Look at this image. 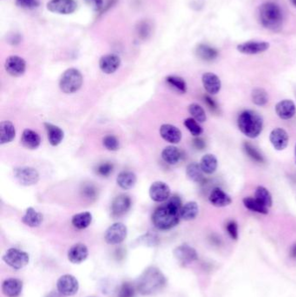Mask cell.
Wrapping results in <instances>:
<instances>
[{
  "label": "cell",
  "mask_w": 296,
  "mask_h": 297,
  "mask_svg": "<svg viewBox=\"0 0 296 297\" xmlns=\"http://www.w3.org/2000/svg\"><path fill=\"white\" fill-rule=\"evenodd\" d=\"M182 200L179 196H170L164 205L158 207L152 215V223L157 229L169 230L179 224Z\"/></svg>",
  "instance_id": "6da1fadb"
},
{
  "label": "cell",
  "mask_w": 296,
  "mask_h": 297,
  "mask_svg": "<svg viewBox=\"0 0 296 297\" xmlns=\"http://www.w3.org/2000/svg\"><path fill=\"white\" fill-rule=\"evenodd\" d=\"M165 284L166 279L164 274L157 268L151 267L139 277L136 288L143 295H149L162 290Z\"/></svg>",
  "instance_id": "7a4b0ae2"
},
{
  "label": "cell",
  "mask_w": 296,
  "mask_h": 297,
  "mask_svg": "<svg viewBox=\"0 0 296 297\" xmlns=\"http://www.w3.org/2000/svg\"><path fill=\"white\" fill-rule=\"evenodd\" d=\"M259 19L263 27L277 32L283 25V13L277 4L268 1L260 7Z\"/></svg>",
  "instance_id": "3957f363"
},
{
  "label": "cell",
  "mask_w": 296,
  "mask_h": 297,
  "mask_svg": "<svg viewBox=\"0 0 296 297\" xmlns=\"http://www.w3.org/2000/svg\"><path fill=\"white\" fill-rule=\"evenodd\" d=\"M237 126L240 132L247 138H258L263 129L262 116L255 110H245L238 116Z\"/></svg>",
  "instance_id": "277c9868"
},
{
  "label": "cell",
  "mask_w": 296,
  "mask_h": 297,
  "mask_svg": "<svg viewBox=\"0 0 296 297\" xmlns=\"http://www.w3.org/2000/svg\"><path fill=\"white\" fill-rule=\"evenodd\" d=\"M83 77L79 70L69 68L59 80V88L65 94H73L83 86Z\"/></svg>",
  "instance_id": "5b68a950"
},
{
  "label": "cell",
  "mask_w": 296,
  "mask_h": 297,
  "mask_svg": "<svg viewBox=\"0 0 296 297\" xmlns=\"http://www.w3.org/2000/svg\"><path fill=\"white\" fill-rule=\"evenodd\" d=\"M16 180L23 186H31L39 181V173L37 169L29 166L17 167L13 171Z\"/></svg>",
  "instance_id": "8992f818"
},
{
  "label": "cell",
  "mask_w": 296,
  "mask_h": 297,
  "mask_svg": "<svg viewBox=\"0 0 296 297\" xmlns=\"http://www.w3.org/2000/svg\"><path fill=\"white\" fill-rule=\"evenodd\" d=\"M5 263L14 270H20L29 264L30 257L28 253L19 250L18 248H9L3 256Z\"/></svg>",
  "instance_id": "52a82bcc"
},
{
  "label": "cell",
  "mask_w": 296,
  "mask_h": 297,
  "mask_svg": "<svg viewBox=\"0 0 296 297\" xmlns=\"http://www.w3.org/2000/svg\"><path fill=\"white\" fill-rule=\"evenodd\" d=\"M127 234V227L122 223H116L105 231V239L109 244H119L126 239Z\"/></svg>",
  "instance_id": "ba28073f"
},
{
  "label": "cell",
  "mask_w": 296,
  "mask_h": 297,
  "mask_svg": "<svg viewBox=\"0 0 296 297\" xmlns=\"http://www.w3.org/2000/svg\"><path fill=\"white\" fill-rule=\"evenodd\" d=\"M46 7L51 13L69 15L77 11V3L76 0H51L47 3Z\"/></svg>",
  "instance_id": "9c48e42d"
},
{
  "label": "cell",
  "mask_w": 296,
  "mask_h": 297,
  "mask_svg": "<svg viewBox=\"0 0 296 297\" xmlns=\"http://www.w3.org/2000/svg\"><path fill=\"white\" fill-rule=\"evenodd\" d=\"M57 288L60 294L65 296H71L77 294L79 283L77 278L72 275H64L58 280Z\"/></svg>",
  "instance_id": "30bf717a"
},
{
  "label": "cell",
  "mask_w": 296,
  "mask_h": 297,
  "mask_svg": "<svg viewBox=\"0 0 296 297\" xmlns=\"http://www.w3.org/2000/svg\"><path fill=\"white\" fill-rule=\"evenodd\" d=\"M150 197L156 202H164L170 197V188L166 183L157 181L153 183L149 190Z\"/></svg>",
  "instance_id": "8fae6325"
},
{
  "label": "cell",
  "mask_w": 296,
  "mask_h": 297,
  "mask_svg": "<svg viewBox=\"0 0 296 297\" xmlns=\"http://www.w3.org/2000/svg\"><path fill=\"white\" fill-rule=\"evenodd\" d=\"M7 73L13 77H21L26 71V62L19 56H10L5 63Z\"/></svg>",
  "instance_id": "7c38bea8"
},
{
  "label": "cell",
  "mask_w": 296,
  "mask_h": 297,
  "mask_svg": "<svg viewBox=\"0 0 296 297\" xmlns=\"http://www.w3.org/2000/svg\"><path fill=\"white\" fill-rule=\"evenodd\" d=\"M270 45L264 41H249L245 43L238 45L237 51L246 55H256L260 53L267 52L269 49Z\"/></svg>",
  "instance_id": "4fadbf2b"
},
{
  "label": "cell",
  "mask_w": 296,
  "mask_h": 297,
  "mask_svg": "<svg viewBox=\"0 0 296 297\" xmlns=\"http://www.w3.org/2000/svg\"><path fill=\"white\" fill-rule=\"evenodd\" d=\"M131 207V199L127 195H119L111 203V214L114 218H120L126 214Z\"/></svg>",
  "instance_id": "5bb4252c"
},
{
  "label": "cell",
  "mask_w": 296,
  "mask_h": 297,
  "mask_svg": "<svg viewBox=\"0 0 296 297\" xmlns=\"http://www.w3.org/2000/svg\"><path fill=\"white\" fill-rule=\"evenodd\" d=\"M269 141L275 150L281 151L287 147L289 137L287 132L282 128H275L269 134Z\"/></svg>",
  "instance_id": "9a60e30c"
},
{
  "label": "cell",
  "mask_w": 296,
  "mask_h": 297,
  "mask_svg": "<svg viewBox=\"0 0 296 297\" xmlns=\"http://www.w3.org/2000/svg\"><path fill=\"white\" fill-rule=\"evenodd\" d=\"M174 254L176 259L182 264H192L198 260V254L196 250L188 244H182L176 247L174 250Z\"/></svg>",
  "instance_id": "2e32d148"
},
{
  "label": "cell",
  "mask_w": 296,
  "mask_h": 297,
  "mask_svg": "<svg viewBox=\"0 0 296 297\" xmlns=\"http://www.w3.org/2000/svg\"><path fill=\"white\" fill-rule=\"evenodd\" d=\"M275 113L281 119L290 120L296 113V105L291 99H283L275 105Z\"/></svg>",
  "instance_id": "e0dca14e"
},
{
  "label": "cell",
  "mask_w": 296,
  "mask_h": 297,
  "mask_svg": "<svg viewBox=\"0 0 296 297\" xmlns=\"http://www.w3.org/2000/svg\"><path fill=\"white\" fill-rule=\"evenodd\" d=\"M204 89L210 95H216L222 89V82L216 74L206 72L202 77Z\"/></svg>",
  "instance_id": "ac0fdd59"
},
{
  "label": "cell",
  "mask_w": 296,
  "mask_h": 297,
  "mask_svg": "<svg viewBox=\"0 0 296 297\" xmlns=\"http://www.w3.org/2000/svg\"><path fill=\"white\" fill-rule=\"evenodd\" d=\"M121 58L116 54L103 56L99 60V68L105 74H113L120 67Z\"/></svg>",
  "instance_id": "d6986e66"
},
{
  "label": "cell",
  "mask_w": 296,
  "mask_h": 297,
  "mask_svg": "<svg viewBox=\"0 0 296 297\" xmlns=\"http://www.w3.org/2000/svg\"><path fill=\"white\" fill-rule=\"evenodd\" d=\"M160 135L164 140L171 144H178L182 140V132L176 126L164 123L160 127Z\"/></svg>",
  "instance_id": "ffe728a7"
},
{
  "label": "cell",
  "mask_w": 296,
  "mask_h": 297,
  "mask_svg": "<svg viewBox=\"0 0 296 297\" xmlns=\"http://www.w3.org/2000/svg\"><path fill=\"white\" fill-rule=\"evenodd\" d=\"M209 201L212 205L217 208H224L232 203L231 196L220 188H215L210 192Z\"/></svg>",
  "instance_id": "44dd1931"
},
{
  "label": "cell",
  "mask_w": 296,
  "mask_h": 297,
  "mask_svg": "<svg viewBox=\"0 0 296 297\" xmlns=\"http://www.w3.org/2000/svg\"><path fill=\"white\" fill-rule=\"evenodd\" d=\"M89 256V250L83 243H77L72 246L68 251V259L71 263L79 264L86 260Z\"/></svg>",
  "instance_id": "7402d4cb"
},
{
  "label": "cell",
  "mask_w": 296,
  "mask_h": 297,
  "mask_svg": "<svg viewBox=\"0 0 296 297\" xmlns=\"http://www.w3.org/2000/svg\"><path fill=\"white\" fill-rule=\"evenodd\" d=\"M21 144L26 149L36 150L41 144L40 136L32 130L25 129L22 133Z\"/></svg>",
  "instance_id": "603a6c76"
},
{
  "label": "cell",
  "mask_w": 296,
  "mask_h": 297,
  "mask_svg": "<svg viewBox=\"0 0 296 297\" xmlns=\"http://www.w3.org/2000/svg\"><path fill=\"white\" fill-rule=\"evenodd\" d=\"M23 289V282L17 278H10L6 280L2 284V291L8 297H17L21 294Z\"/></svg>",
  "instance_id": "cb8c5ba5"
},
{
  "label": "cell",
  "mask_w": 296,
  "mask_h": 297,
  "mask_svg": "<svg viewBox=\"0 0 296 297\" xmlns=\"http://www.w3.org/2000/svg\"><path fill=\"white\" fill-rule=\"evenodd\" d=\"M44 127L46 130L48 140L51 145L58 146L62 143L65 138V132L60 127L51 123H44Z\"/></svg>",
  "instance_id": "d4e9b609"
},
{
  "label": "cell",
  "mask_w": 296,
  "mask_h": 297,
  "mask_svg": "<svg viewBox=\"0 0 296 297\" xmlns=\"http://www.w3.org/2000/svg\"><path fill=\"white\" fill-rule=\"evenodd\" d=\"M195 54L204 61L211 62L216 60L219 56V52L212 46L200 44L195 48Z\"/></svg>",
  "instance_id": "484cf974"
},
{
  "label": "cell",
  "mask_w": 296,
  "mask_h": 297,
  "mask_svg": "<svg viewBox=\"0 0 296 297\" xmlns=\"http://www.w3.org/2000/svg\"><path fill=\"white\" fill-rule=\"evenodd\" d=\"M16 137L15 126L11 121H3L0 124V144L1 145L13 142Z\"/></svg>",
  "instance_id": "4316f807"
},
{
  "label": "cell",
  "mask_w": 296,
  "mask_h": 297,
  "mask_svg": "<svg viewBox=\"0 0 296 297\" xmlns=\"http://www.w3.org/2000/svg\"><path fill=\"white\" fill-rule=\"evenodd\" d=\"M22 222L31 228H36L42 224L43 222V215L40 212L37 211L32 207H29L26 208L25 214L22 218Z\"/></svg>",
  "instance_id": "83f0119b"
},
{
  "label": "cell",
  "mask_w": 296,
  "mask_h": 297,
  "mask_svg": "<svg viewBox=\"0 0 296 297\" xmlns=\"http://www.w3.org/2000/svg\"><path fill=\"white\" fill-rule=\"evenodd\" d=\"M136 176L132 172H122L117 178V184L121 189L131 190L136 184Z\"/></svg>",
  "instance_id": "f1b7e54d"
},
{
  "label": "cell",
  "mask_w": 296,
  "mask_h": 297,
  "mask_svg": "<svg viewBox=\"0 0 296 297\" xmlns=\"http://www.w3.org/2000/svg\"><path fill=\"white\" fill-rule=\"evenodd\" d=\"M199 164L204 174L212 175L217 169L218 160L213 154H206L201 158Z\"/></svg>",
  "instance_id": "f546056e"
},
{
  "label": "cell",
  "mask_w": 296,
  "mask_h": 297,
  "mask_svg": "<svg viewBox=\"0 0 296 297\" xmlns=\"http://www.w3.org/2000/svg\"><path fill=\"white\" fill-rule=\"evenodd\" d=\"M181 157H182L181 151L178 148L174 145L167 146L162 151V158L164 162L170 165L176 164L181 160Z\"/></svg>",
  "instance_id": "4dcf8cb0"
},
{
  "label": "cell",
  "mask_w": 296,
  "mask_h": 297,
  "mask_svg": "<svg viewBox=\"0 0 296 297\" xmlns=\"http://www.w3.org/2000/svg\"><path fill=\"white\" fill-rule=\"evenodd\" d=\"M199 214V206L196 202L190 201L182 205L180 212L181 219L184 221L194 220Z\"/></svg>",
  "instance_id": "1f68e13d"
},
{
  "label": "cell",
  "mask_w": 296,
  "mask_h": 297,
  "mask_svg": "<svg viewBox=\"0 0 296 297\" xmlns=\"http://www.w3.org/2000/svg\"><path fill=\"white\" fill-rule=\"evenodd\" d=\"M92 222V215L90 212H81L73 216L71 224L77 230H84L90 226Z\"/></svg>",
  "instance_id": "d6a6232c"
},
{
  "label": "cell",
  "mask_w": 296,
  "mask_h": 297,
  "mask_svg": "<svg viewBox=\"0 0 296 297\" xmlns=\"http://www.w3.org/2000/svg\"><path fill=\"white\" fill-rule=\"evenodd\" d=\"M186 176L190 181L202 183L204 180V173L198 162H191L186 168Z\"/></svg>",
  "instance_id": "836d02e7"
},
{
  "label": "cell",
  "mask_w": 296,
  "mask_h": 297,
  "mask_svg": "<svg viewBox=\"0 0 296 297\" xmlns=\"http://www.w3.org/2000/svg\"><path fill=\"white\" fill-rule=\"evenodd\" d=\"M242 202H243L244 207L250 211L262 215L269 214V208L262 205V203H260L255 197L252 196L244 197Z\"/></svg>",
  "instance_id": "e575fe53"
},
{
  "label": "cell",
  "mask_w": 296,
  "mask_h": 297,
  "mask_svg": "<svg viewBox=\"0 0 296 297\" xmlns=\"http://www.w3.org/2000/svg\"><path fill=\"white\" fill-rule=\"evenodd\" d=\"M255 198H256L262 205L267 208H270L273 204V198L269 190L263 186H258L256 188L255 192Z\"/></svg>",
  "instance_id": "d590c367"
},
{
  "label": "cell",
  "mask_w": 296,
  "mask_h": 297,
  "mask_svg": "<svg viewBox=\"0 0 296 297\" xmlns=\"http://www.w3.org/2000/svg\"><path fill=\"white\" fill-rule=\"evenodd\" d=\"M242 147H243L244 152L250 157V159L253 160L254 162H259V163L264 162V156L260 152L259 150L254 146L253 144L245 142L243 143Z\"/></svg>",
  "instance_id": "8d00e7d4"
},
{
  "label": "cell",
  "mask_w": 296,
  "mask_h": 297,
  "mask_svg": "<svg viewBox=\"0 0 296 297\" xmlns=\"http://www.w3.org/2000/svg\"><path fill=\"white\" fill-rule=\"evenodd\" d=\"M251 98L252 102L257 106H264L269 102V94L262 88H256L252 91Z\"/></svg>",
  "instance_id": "74e56055"
},
{
  "label": "cell",
  "mask_w": 296,
  "mask_h": 297,
  "mask_svg": "<svg viewBox=\"0 0 296 297\" xmlns=\"http://www.w3.org/2000/svg\"><path fill=\"white\" fill-rule=\"evenodd\" d=\"M188 112L191 115L194 120H196L198 123H203L206 122L207 115L205 110L201 106L200 104H189L188 106Z\"/></svg>",
  "instance_id": "f35d334b"
},
{
  "label": "cell",
  "mask_w": 296,
  "mask_h": 297,
  "mask_svg": "<svg viewBox=\"0 0 296 297\" xmlns=\"http://www.w3.org/2000/svg\"><path fill=\"white\" fill-rule=\"evenodd\" d=\"M166 82L169 86H171L174 89H176L177 92H181L182 94L187 92V83H186L185 80L183 79L182 77L170 75L166 77Z\"/></svg>",
  "instance_id": "ab89813d"
},
{
  "label": "cell",
  "mask_w": 296,
  "mask_h": 297,
  "mask_svg": "<svg viewBox=\"0 0 296 297\" xmlns=\"http://www.w3.org/2000/svg\"><path fill=\"white\" fill-rule=\"evenodd\" d=\"M152 24L148 20H142L137 24L136 33L140 39H147L152 32Z\"/></svg>",
  "instance_id": "60d3db41"
},
{
  "label": "cell",
  "mask_w": 296,
  "mask_h": 297,
  "mask_svg": "<svg viewBox=\"0 0 296 297\" xmlns=\"http://www.w3.org/2000/svg\"><path fill=\"white\" fill-rule=\"evenodd\" d=\"M183 124L186 127V129L188 130V132H190L193 137H200L203 132H204V129L203 127L200 125V123H198L196 120H194L193 117H188L186 118L183 122Z\"/></svg>",
  "instance_id": "b9f144b4"
},
{
  "label": "cell",
  "mask_w": 296,
  "mask_h": 297,
  "mask_svg": "<svg viewBox=\"0 0 296 297\" xmlns=\"http://www.w3.org/2000/svg\"><path fill=\"white\" fill-rule=\"evenodd\" d=\"M136 290V287L132 283L124 282L118 288L117 297H134Z\"/></svg>",
  "instance_id": "7bdbcfd3"
},
{
  "label": "cell",
  "mask_w": 296,
  "mask_h": 297,
  "mask_svg": "<svg viewBox=\"0 0 296 297\" xmlns=\"http://www.w3.org/2000/svg\"><path fill=\"white\" fill-rule=\"evenodd\" d=\"M103 145L106 150L110 151H117L120 147L118 139L113 135L105 136V138H103Z\"/></svg>",
  "instance_id": "ee69618b"
},
{
  "label": "cell",
  "mask_w": 296,
  "mask_h": 297,
  "mask_svg": "<svg viewBox=\"0 0 296 297\" xmlns=\"http://www.w3.org/2000/svg\"><path fill=\"white\" fill-rule=\"evenodd\" d=\"M113 169H114V166L111 162H104V163H101V164L97 166L96 172V174L99 175V176L104 177V178H107L112 173Z\"/></svg>",
  "instance_id": "f6af8a7d"
},
{
  "label": "cell",
  "mask_w": 296,
  "mask_h": 297,
  "mask_svg": "<svg viewBox=\"0 0 296 297\" xmlns=\"http://www.w3.org/2000/svg\"><path fill=\"white\" fill-rule=\"evenodd\" d=\"M226 230L228 232V236L233 240H237L239 236V230H238V224L235 221H229L226 224Z\"/></svg>",
  "instance_id": "bcb514c9"
},
{
  "label": "cell",
  "mask_w": 296,
  "mask_h": 297,
  "mask_svg": "<svg viewBox=\"0 0 296 297\" xmlns=\"http://www.w3.org/2000/svg\"><path fill=\"white\" fill-rule=\"evenodd\" d=\"M17 6L25 9H34L39 6V0H16Z\"/></svg>",
  "instance_id": "7dc6e473"
},
{
  "label": "cell",
  "mask_w": 296,
  "mask_h": 297,
  "mask_svg": "<svg viewBox=\"0 0 296 297\" xmlns=\"http://www.w3.org/2000/svg\"><path fill=\"white\" fill-rule=\"evenodd\" d=\"M87 6L95 11V12H99L103 9L104 7V0H83Z\"/></svg>",
  "instance_id": "c3c4849f"
},
{
  "label": "cell",
  "mask_w": 296,
  "mask_h": 297,
  "mask_svg": "<svg viewBox=\"0 0 296 297\" xmlns=\"http://www.w3.org/2000/svg\"><path fill=\"white\" fill-rule=\"evenodd\" d=\"M140 240H142V242H144V244L147 245L154 246L158 244V238L154 235H144Z\"/></svg>",
  "instance_id": "681fc988"
},
{
  "label": "cell",
  "mask_w": 296,
  "mask_h": 297,
  "mask_svg": "<svg viewBox=\"0 0 296 297\" xmlns=\"http://www.w3.org/2000/svg\"><path fill=\"white\" fill-rule=\"evenodd\" d=\"M194 147L196 148L198 150H204L205 146H206V143L204 141L203 138L196 137L194 138V141H193Z\"/></svg>",
  "instance_id": "f907efd6"
},
{
  "label": "cell",
  "mask_w": 296,
  "mask_h": 297,
  "mask_svg": "<svg viewBox=\"0 0 296 297\" xmlns=\"http://www.w3.org/2000/svg\"><path fill=\"white\" fill-rule=\"evenodd\" d=\"M205 102L208 104V106L211 109V110H217V104L216 102L214 101L213 98H210V96H205L204 97Z\"/></svg>",
  "instance_id": "816d5d0a"
},
{
  "label": "cell",
  "mask_w": 296,
  "mask_h": 297,
  "mask_svg": "<svg viewBox=\"0 0 296 297\" xmlns=\"http://www.w3.org/2000/svg\"><path fill=\"white\" fill-rule=\"evenodd\" d=\"M290 256H291V258H294L296 259V244L292 247L291 248V251H290Z\"/></svg>",
  "instance_id": "f5cc1de1"
},
{
  "label": "cell",
  "mask_w": 296,
  "mask_h": 297,
  "mask_svg": "<svg viewBox=\"0 0 296 297\" xmlns=\"http://www.w3.org/2000/svg\"><path fill=\"white\" fill-rule=\"evenodd\" d=\"M290 2L292 3V5H293V6H294V7H296V0H290Z\"/></svg>",
  "instance_id": "db71d44e"
},
{
  "label": "cell",
  "mask_w": 296,
  "mask_h": 297,
  "mask_svg": "<svg viewBox=\"0 0 296 297\" xmlns=\"http://www.w3.org/2000/svg\"><path fill=\"white\" fill-rule=\"evenodd\" d=\"M48 297H59V296H58V295H57V294H50L49 296H48Z\"/></svg>",
  "instance_id": "11a10c76"
},
{
  "label": "cell",
  "mask_w": 296,
  "mask_h": 297,
  "mask_svg": "<svg viewBox=\"0 0 296 297\" xmlns=\"http://www.w3.org/2000/svg\"><path fill=\"white\" fill-rule=\"evenodd\" d=\"M294 156H295V163H296V144H295V147H294Z\"/></svg>",
  "instance_id": "9f6ffc18"
}]
</instances>
